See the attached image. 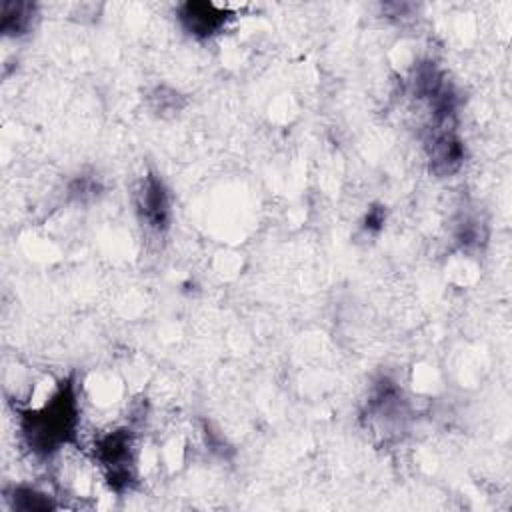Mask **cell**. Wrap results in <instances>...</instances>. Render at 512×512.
<instances>
[{
	"mask_svg": "<svg viewBox=\"0 0 512 512\" xmlns=\"http://www.w3.org/2000/svg\"><path fill=\"white\" fill-rule=\"evenodd\" d=\"M78 412L76 384L62 380L42 406L30 408L20 416L22 436L30 450L38 456H50L68 444L76 434Z\"/></svg>",
	"mask_w": 512,
	"mask_h": 512,
	"instance_id": "6da1fadb",
	"label": "cell"
},
{
	"mask_svg": "<svg viewBox=\"0 0 512 512\" xmlns=\"http://www.w3.org/2000/svg\"><path fill=\"white\" fill-rule=\"evenodd\" d=\"M232 14L216 4L210 2H186L178 10V18L182 26L198 38H208L224 28L226 20Z\"/></svg>",
	"mask_w": 512,
	"mask_h": 512,
	"instance_id": "7a4b0ae2",
	"label": "cell"
},
{
	"mask_svg": "<svg viewBox=\"0 0 512 512\" xmlns=\"http://www.w3.org/2000/svg\"><path fill=\"white\" fill-rule=\"evenodd\" d=\"M138 208H140L142 220L150 228L162 230L168 226L170 202L162 182L156 176H146V180L142 182V188L138 192Z\"/></svg>",
	"mask_w": 512,
	"mask_h": 512,
	"instance_id": "3957f363",
	"label": "cell"
},
{
	"mask_svg": "<svg viewBox=\"0 0 512 512\" xmlns=\"http://www.w3.org/2000/svg\"><path fill=\"white\" fill-rule=\"evenodd\" d=\"M2 16V32L6 36H18L28 30L32 16H34V6L26 2H2L0 8Z\"/></svg>",
	"mask_w": 512,
	"mask_h": 512,
	"instance_id": "277c9868",
	"label": "cell"
}]
</instances>
